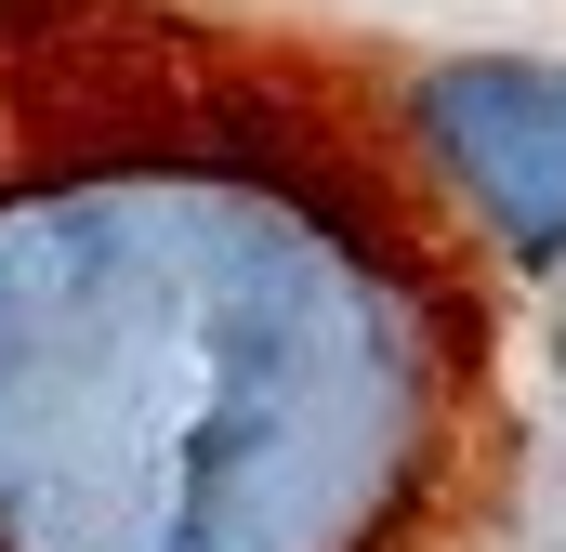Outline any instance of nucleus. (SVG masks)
<instances>
[{"instance_id": "3", "label": "nucleus", "mask_w": 566, "mask_h": 552, "mask_svg": "<svg viewBox=\"0 0 566 552\" xmlns=\"http://www.w3.org/2000/svg\"><path fill=\"white\" fill-rule=\"evenodd\" d=\"M554 369H566V302H554Z\"/></svg>"}, {"instance_id": "2", "label": "nucleus", "mask_w": 566, "mask_h": 552, "mask_svg": "<svg viewBox=\"0 0 566 552\" xmlns=\"http://www.w3.org/2000/svg\"><path fill=\"white\" fill-rule=\"evenodd\" d=\"M409 145L501 264H566V53H434L409 79Z\"/></svg>"}, {"instance_id": "1", "label": "nucleus", "mask_w": 566, "mask_h": 552, "mask_svg": "<svg viewBox=\"0 0 566 552\" xmlns=\"http://www.w3.org/2000/svg\"><path fill=\"white\" fill-rule=\"evenodd\" d=\"M409 106L185 0H0V552H434L488 316Z\"/></svg>"}]
</instances>
